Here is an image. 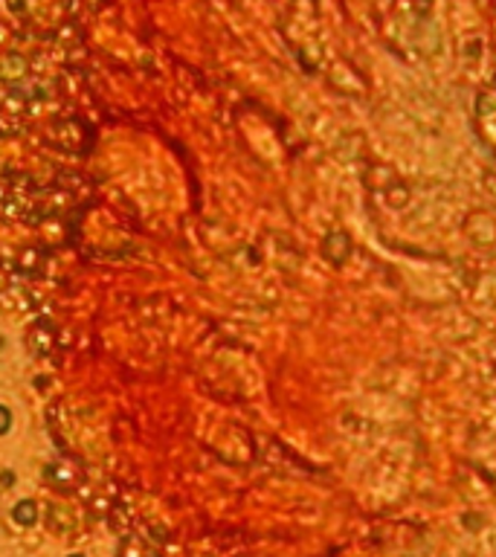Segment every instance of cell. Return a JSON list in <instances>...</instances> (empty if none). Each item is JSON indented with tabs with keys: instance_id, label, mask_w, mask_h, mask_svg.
<instances>
[{
	"instance_id": "6da1fadb",
	"label": "cell",
	"mask_w": 496,
	"mask_h": 557,
	"mask_svg": "<svg viewBox=\"0 0 496 557\" xmlns=\"http://www.w3.org/2000/svg\"><path fill=\"white\" fill-rule=\"evenodd\" d=\"M15 520L21 522V525H33V522H35V505L33 503H17Z\"/></svg>"
},
{
	"instance_id": "7a4b0ae2",
	"label": "cell",
	"mask_w": 496,
	"mask_h": 557,
	"mask_svg": "<svg viewBox=\"0 0 496 557\" xmlns=\"http://www.w3.org/2000/svg\"><path fill=\"white\" fill-rule=\"evenodd\" d=\"M9 426H12V412L7 407H0V433H7Z\"/></svg>"
}]
</instances>
